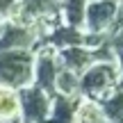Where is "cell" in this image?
<instances>
[{
    "mask_svg": "<svg viewBox=\"0 0 123 123\" xmlns=\"http://www.w3.org/2000/svg\"><path fill=\"white\" fill-rule=\"evenodd\" d=\"M121 68L116 62H93L80 75V98L103 100L116 89Z\"/></svg>",
    "mask_w": 123,
    "mask_h": 123,
    "instance_id": "obj_1",
    "label": "cell"
},
{
    "mask_svg": "<svg viewBox=\"0 0 123 123\" xmlns=\"http://www.w3.org/2000/svg\"><path fill=\"white\" fill-rule=\"evenodd\" d=\"M34 75V50H5L0 53V84L16 91L30 87Z\"/></svg>",
    "mask_w": 123,
    "mask_h": 123,
    "instance_id": "obj_2",
    "label": "cell"
},
{
    "mask_svg": "<svg viewBox=\"0 0 123 123\" xmlns=\"http://www.w3.org/2000/svg\"><path fill=\"white\" fill-rule=\"evenodd\" d=\"M18 96H21L18 123H48L50 107H53V96L50 93H46L43 89L30 84V87L21 89Z\"/></svg>",
    "mask_w": 123,
    "mask_h": 123,
    "instance_id": "obj_3",
    "label": "cell"
},
{
    "mask_svg": "<svg viewBox=\"0 0 123 123\" xmlns=\"http://www.w3.org/2000/svg\"><path fill=\"white\" fill-rule=\"evenodd\" d=\"M116 12H119V2L116 0H89L87 12H84L82 30L87 34H105V32H112L114 21H116Z\"/></svg>",
    "mask_w": 123,
    "mask_h": 123,
    "instance_id": "obj_4",
    "label": "cell"
},
{
    "mask_svg": "<svg viewBox=\"0 0 123 123\" xmlns=\"http://www.w3.org/2000/svg\"><path fill=\"white\" fill-rule=\"evenodd\" d=\"M57 59H59V66L75 75H82L89 66L96 62L93 53L84 46H68V48H62L57 50Z\"/></svg>",
    "mask_w": 123,
    "mask_h": 123,
    "instance_id": "obj_5",
    "label": "cell"
},
{
    "mask_svg": "<svg viewBox=\"0 0 123 123\" xmlns=\"http://www.w3.org/2000/svg\"><path fill=\"white\" fill-rule=\"evenodd\" d=\"M73 123H110V119L103 112V105L91 98H78Z\"/></svg>",
    "mask_w": 123,
    "mask_h": 123,
    "instance_id": "obj_6",
    "label": "cell"
},
{
    "mask_svg": "<svg viewBox=\"0 0 123 123\" xmlns=\"http://www.w3.org/2000/svg\"><path fill=\"white\" fill-rule=\"evenodd\" d=\"M18 116H21V96H18V91L0 84V121L18 123Z\"/></svg>",
    "mask_w": 123,
    "mask_h": 123,
    "instance_id": "obj_7",
    "label": "cell"
},
{
    "mask_svg": "<svg viewBox=\"0 0 123 123\" xmlns=\"http://www.w3.org/2000/svg\"><path fill=\"white\" fill-rule=\"evenodd\" d=\"M87 2L89 0H59V16L64 18V25L82 30Z\"/></svg>",
    "mask_w": 123,
    "mask_h": 123,
    "instance_id": "obj_8",
    "label": "cell"
},
{
    "mask_svg": "<svg viewBox=\"0 0 123 123\" xmlns=\"http://www.w3.org/2000/svg\"><path fill=\"white\" fill-rule=\"evenodd\" d=\"M75 105H78V98L53 96V107H50L48 123H73Z\"/></svg>",
    "mask_w": 123,
    "mask_h": 123,
    "instance_id": "obj_9",
    "label": "cell"
},
{
    "mask_svg": "<svg viewBox=\"0 0 123 123\" xmlns=\"http://www.w3.org/2000/svg\"><path fill=\"white\" fill-rule=\"evenodd\" d=\"M55 96L80 98V75L71 73L66 68H59L57 78H55Z\"/></svg>",
    "mask_w": 123,
    "mask_h": 123,
    "instance_id": "obj_10",
    "label": "cell"
},
{
    "mask_svg": "<svg viewBox=\"0 0 123 123\" xmlns=\"http://www.w3.org/2000/svg\"><path fill=\"white\" fill-rule=\"evenodd\" d=\"M98 103L103 105V112L110 119V123H123V89L116 87L110 96H105Z\"/></svg>",
    "mask_w": 123,
    "mask_h": 123,
    "instance_id": "obj_11",
    "label": "cell"
},
{
    "mask_svg": "<svg viewBox=\"0 0 123 123\" xmlns=\"http://www.w3.org/2000/svg\"><path fill=\"white\" fill-rule=\"evenodd\" d=\"M110 46H112V53H114V62L123 71V27L110 32Z\"/></svg>",
    "mask_w": 123,
    "mask_h": 123,
    "instance_id": "obj_12",
    "label": "cell"
},
{
    "mask_svg": "<svg viewBox=\"0 0 123 123\" xmlns=\"http://www.w3.org/2000/svg\"><path fill=\"white\" fill-rule=\"evenodd\" d=\"M116 87L123 89V71H121V75H119V82H116Z\"/></svg>",
    "mask_w": 123,
    "mask_h": 123,
    "instance_id": "obj_13",
    "label": "cell"
},
{
    "mask_svg": "<svg viewBox=\"0 0 123 123\" xmlns=\"http://www.w3.org/2000/svg\"><path fill=\"white\" fill-rule=\"evenodd\" d=\"M116 2H121V0H116Z\"/></svg>",
    "mask_w": 123,
    "mask_h": 123,
    "instance_id": "obj_14",
    "label": "cell"
},
{
    "mask_svg": "<svg viewBox=\"0 0 123 123\" xmlns=\"http://www.w3.org/2000/svg\"><path fill=\"white\" fill-rule=\"evenodd\" d=\"M0 123H5V121H0Z\"/></svg>",
    "mask_w": 123,
    "mask_h": 123,
    "instance_id": "obj_15",
    "label": "cell"
},
{
    "mask_svg": "<svg viewBox=\"0 0 123 123\" xmlns=\"http://www.w3.org/2000/svg\"><path fill=\"white\" fill-rule=\"evenodd\" d=\"M121 5H123V0H121Z\"/></svg>",
    "mask_w": 123,
    "mask_h": 123,
    "instance_id": "obj_16",
    "label": "cell"
}]
</instances>
